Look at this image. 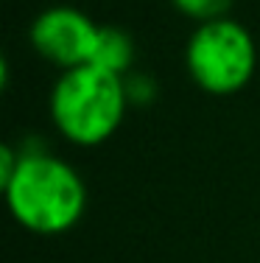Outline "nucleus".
<instances>
[{
	"mask_svg": "<svg viewBox=\"0 0 260 263\" xmlns=\"http://www.w3.org/2000/svg\"><path fill=\"white\" fill-rule=\"evenodd\" d=\"M173 9L182 11L185 17L196 23H210V20H221L230 17V9L235 0H171Z\"/></svg>",
	"mask_w": 260,
	"mask_h": 263,
	"instance_id": "obj_6",
	"label": "nucleus"
},
{
	"mask_svg": "<svg viewBox=\"0 0 260 263\" xmlns=\"http://www.w3.org/2000/svg\"><path fill=\"white\" fill-rule=\"evenodd\" d=\"M134 59V40L126 34L123 28L115 26H101L95 36V45H92L90 62L87 65L98 67V70L115 73V76H123L129 70Z\"/></svg>",
	"mask_w": 260,
	"mask_h": 263,
	"instance_id": "obj_5",
	"label": "nucleus"
},
{
	"mask_svg": "<svg viewBox=\"0 0 260 263\" xmlns=\"http://www.w3.org/2000/svg\"><path fill=\"white\" fill-rule=\"evenodd\" d=\"M126 112L123 76L82 65L62 70L51 92L53 126L76 146H98L117 132Z\"/></svg>",
	"mask_w": 260,
	"mask_h": 263,
	"instance_id": "obj_2",
	"label": "nucleus"
},
{
	"mask_svg": "<svg viewBox=\"0 0 260 263\" xmlns=\"http://www.w3.org/2000/svg\"><path fill=\"white\" fill-rule=\"evenodd\" d=\"M188 73L210 96L241 92L255 76L257 48L246 26L232 17L199 23L188 40Z\"/></svg>",
	"mask_w": 260,
	"mask_h": 263,
	"instance_id": "obj_3",
	"label": "nucleus"
},
{
	"mask_svg": "<svg viewBox=\"0 0 260 263\" xmlns=\"http://www.w3.org/2000/svg\"><path fill=\"white\" fill-rule=\"evenodd\" d=\"M3 193L14 221L36 235L67 233L87 208L78 171L45 152H23L14 174L3 182Z\"/></svg>",
	"mask_w": 260,
	"mask_h": 263,
	"instance_id": "obj_1",
	"label": "nucleus"
},
{
	"mask_svg": "<svg viewBox=\"0 0 260 263\" xmlns=\"http://www.w3.org/2000/svg\"><path fill=\"white\" fill-rule=\"evenodd\" d=\"M98 28L101 26L92 23V17H87L84 11L70 9V6H53L36 14L28 36L42 59H48L62 70H73L90 62Z\"/></svg>",
	"mask_w": 260,
	"mask_h": 263,
	"instance_id": "obj_4",
	"label": "nucleus"
}]
</instances>
